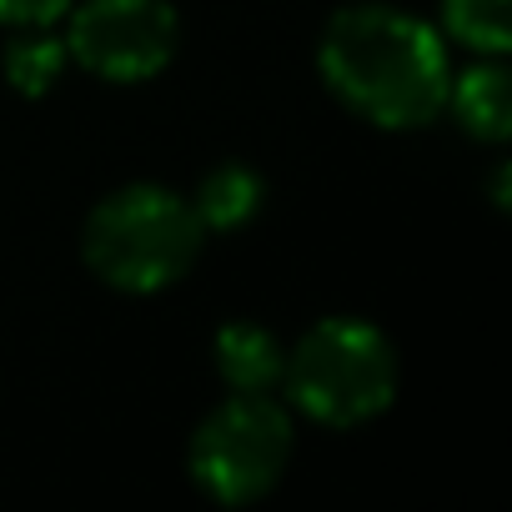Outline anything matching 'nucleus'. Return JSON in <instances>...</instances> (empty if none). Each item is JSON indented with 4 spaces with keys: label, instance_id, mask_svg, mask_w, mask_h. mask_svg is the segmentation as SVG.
Returning a JSON list of instances; mask_svg holds the SVG:
<instances>
[{
    "label": "nucleus",
    "instance_id": "9d476101",
    "mask_svg": "<svg viewBox=\"0 0 512 512\" xmlns=\"http://www.w3.org/2000/svg\"><path fill=\"white\" fill-rule=\"evenodd\" d=\"M507 6L512 0H447L442 16L447 31L472 51H502L507 46Z\"/></svg>",
    "mask_w": 512,
    "mask_h": 512
},
{
    "label": "nucleus",
    "instance_id": "1a4fd4ad",
    "mask_svg": "<svg viewBox=\"0 0 512 512\" xmlns=\"http://www.w3.org/2000/svg\"><path fill=\"white\" fill-rule=\"evenodd\" d=\"M66 66V41L46 36V26H21V36L6 46V81L21 96H41L61 81Z\"/></svg>",
    "mask_w": 512,
    "mask_h": 512
},
{
    "label": "nucleus",
    "instance_id": "f03ea898",
    "mask_svg": "<svg viewBox=\"0 0 512 512\" xmlns=\"http://www.w3.org/2000/svg\"><path fill=\"white\" fill-rule=\"evenodd\" d=\"M201 251L196 211L166 186H126L86 221V262L121 292L171 287Z\"/></svg>",
    "mask_w": 512,
    "mask_h": 512
},
{
    "label": "nucleus",
    "instance_id": "39448f33",
    "mask_svg": "<svg viewBox=\"0 0 512 512\" xmlns=\"http://www.w3.org/2000/svg\"><path fill=\"white\" fill-rule=\"evenodd\" d=\"M66 46L106 81H146L176 56V11L166 0H86Z\"/></svg>",
    "mask_w": 512,
    "mask_h": 512
},
{
    "label": "nucleus",
    "instance_id": "9b49d317",
    "mask_svg": "<svg viewBox=\"0 0 512 512\" xmlns=\"http://www.w3.org/2000/svg\"><path fill=\"white\" fill-rule=\"evenodd\" d=\"M66 6L71 0H0V21L6 26H51V21H61L66 16Z\"/></svg>",
    "mask_w": 512,
    "mask_h": 512
},
{
    "label": "nucleus",
    "instance_id": "0eeeda50",
    "mask_svg": "<svg viewBox=\"0 0 512 512\" xmlns=\"http://www.w3.org/2000/svg\"><path fill=\"white\" fill-rule=\"evenodd\" d=\"M256 206H262V181H256V171L226 161V166H216L201 181L191 211H196L201 231H236V226H246L256 216Z\"/></svg>",
    "mask_w": 512,
    "mask_h": 512
},
{
    "label": "nucleus",
    "instance_id": "6e6552de",
    "mask_svg": "<svg viewBox=\"0 0 512 512\" xmlns=\"http://www.w3.org/2000/svg\"><path fill=\"white\" fill-rule=\"evenodd\" d=\"M462 126L472 136H487V141H502L507 126H512V86H507V71L502 66H477L467 71L457 86H447Z\"/></svg>",
    "mask_w": 512,
    "mask_h": 512
},
{
    "label": "nucleus",
    "instance_id": "423d86ee",
    "mask_svg": "<svg viewBox=\"0 0 512 512\" xmlns=\"http://www.w3.org/2000/svg\"><path fill=\"white\" fill-rule=\"evenodd\" d=\"M216 372L236 392H267L282 377V347L267 327L231 322L216 332Z\"/></svg>",
    "mask_w": 512,
    "mask_h": 512
},
{
    "label": "nucleus",
    "instance_id": "20e7f679",
    "mask_svg": "<svg viewBox=\"0 0 512 512\" xmlns=\"http://www.w3.org/2000/svg\"><path fill=\"white\" fill-rule=\"evenodd\" d=\"M292 457V422L267 392H236L191 437V477L216 502L262 497Z\"/></svg>",
    "mask_w": 512,
    "mask_h": 512
},
{
    "label": "nucleus",
    "instance_id": "7ed1b4c3",
    "mask_svg": "<svg viewBox=\"0 0 512 512\" xmlns=\"http://www.w3.org/2000/svg\"><path fill=\"white\" fill-rule=\"evenodd\" d=\"M292 402L327 427H357L397 397V352L372 322H317L282 367Z\"/></svg>",
    "mask_w": 512,
    "mask_h": 512
},
{
    "label": "nucleus",
    "instance_id": "f257e3e1",
    "mask_svg": "<svg viewBox=\"0 0 512 512\" xmlns=\"http://www.w3.org/2000/svg\"><path fill=\"white\" fill-rule=\"evenodd\" d=\"M327 86L367 121L407 131L442 111L447 101V51L407 11L352 6L322 36Z\"/></svg>",
    "mask_w": 512,
    "mask_h": 512
}]
</instances>
